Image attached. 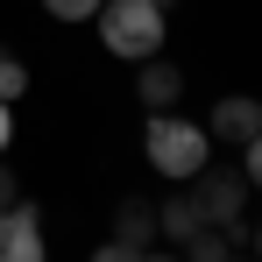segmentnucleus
I'll list each match as a JSON object with an SVG mask.
<instances>
[{
    "mask_svg": "<svg viewBox=\"0 0 262 262\" xmlns=\"http://www.w3.org/2000/svg\"><path fill=\"white\" fill-rule=\"evenodd\" d=\"M142 156H149L156 177L191 184V177L206 170V156H213V135L199 128V121H184V114H149V128H142Z\"/></svg>",
    "mask_w": 262,
    "mask_h": 262,
    "instance_id": "nucleus-1",
    "label": "nucleus"
},
{
    "mask_svg": "<svg viewBox=\"0 0 262 262\" xmlns=\"http://www.w3.org/2000/svg\"><path fill=\"white\" fill-rule=\"evenodd\" d=\"M92 21H99V43L114 57H128V64H142V57L163 50V7L156 0H99Z\"/></svg>",
    "mask_w": 262,
    "mask_h": 262,
    "instance_id": "nucleus-2",
    "label": "nucleus"
},
{
    "mask_svg": "<svg viewBox=\"0 0 262 262\" xmlns=\"http://www.w3.org/2000/svg\"><path fill=\"white\" fill-rule=\"evenodd\" d=\"M191 184H199V191H191V206H199V220H206V227H234V220H241V206H248V191H255L241 170H220V163H206Z\"/></svg>",
    "mask_w": 262,
    "mask_h": 262,
    "instance_id": "nucleus-3",
    "label": "nucleus"
},
{
    "mask_svg": "<svg viewBox=\"0 0 262 262\" xmlns=\"http://www.w3.org/2000/svg\"><path fill=\"white\" fill-rule=\"evenodd\" d=\"M43 213L29 206V199H14L7 213H0V262H43Z\"/></svg>",
    "mask_w": 262,
    "mask_h": 262,
    "instance_id": "nucleus-4",
    "label": "nucleus"
},
{
    "mask_svg": "<svg viewBox=\"0 0 262 262\" xmlns=\"http://www.w3.org/2000/svg\"><path fill=\"white\" fill-rule=\"evenodd\" d=\"M135 99L149 106V114H170L177 99H184V71H177L170 57L156 50V57H142V78H135Z\"/></svg>",
    "mask_w": 262,
    "mask_h": 262,
    "instance_id": "nucleus-5",
    "label": "nucleus"
},
{
    "mask_svg": "<svg viewBox=\"0 0 262 262\" xmlns=\"http://www.w3.org/2000/svg\"><path fill=\"white\" fill-rule=\"evenodd\" d=\"M206 135H213V142H255L262 135V99L227 92V99L213 106V121H206Z\"/></svg>",
    "mask_w": 262,
    "mask_h": 262,
    "instance_id": "nucleus-6",
    "label": "nucleus"
},
{
    "mask_svg": "<svg viewBox=\"0 0 262 262\" xmlns=\"http://www.w3.org/2000/svg\"><path fill=\"white\" fill-rule=\"evenodd\" d=\"M234 248H248V227L234 220V227H199L191 241H184V262H234Z\"/></svg>",
    "mask_w": 262,
    "mask_h": 262,
    "instance_id": "nucleus-7",
    "label": "nucleus"
},
{
    "mask_svg": "<svg viewBox=\"0 0 262 262\" xmlns=\"http://www.w3.org/2000/svg\"><path fill=\"white\" fill-rule=\"evenodd\" d=\"M114 241L149 248V241H156V206H149V199H121V206H114Z\"/></svg>",
    "mask_w": 262,
    "mask_h": 262,
    "instance_id": "nucleus-8",
    "label": "nucleus"
},
{
    "mask_svg": "<svg viewBox=\"0 0 262 262\" xmlns=\"http://www.w3.org/2000/svg\"><path fill=\"white\" fill-rule=\"evenodd\" d=\"M199 227H206V220H199V206H191V191H177V199H163V206H156V234H163V241H177V248H184Z\"/></svg>",
    "mask_w": 262,
    "mask_h": 262,
    "instance_id": "nucleus-9",
    "label": "nucleus"
},
{
    "mask_svg": "<svg viewBox=\"0 0 262 262\" xmlns=\"http://www.w3.org/2000/svg\"><path fill=\"white\" fill-rule=\"evenodd\" d=\"M21 92H29V64H21V57H0V99L14 106Z\"/></svg>",
    "mask_w": 262,
    "mask_h": 262,
    "instance_id": "nucleus-10",
    "label": "nucleus"
},
{
    "mask_svg": "<svg viewBox=\"0 0 262 262\" xmlns=\"http://www.w3.org/2000/svg\"><path fill=\"white\" fill-rule=\"evenodd\" d=\"M43 14H57V21H92L99 0H43Z\"/></svg>",
    "mask_w": 262,
    "mask_h": 262,
    "instance_id": "nucleus-11",
    "label": "nucleus"
},
{
    "mask_svg": "<svg viewBox=\"0 0 262 262\" xmlns=\"http://www.w3.org/2000/svg\"><path fill=\"white\" fill-rule=\"evenodd\" d=\"M241 149H248V156H241V177L262 184V135H255V142H241Z\"/></svg>",
    "mask_w": 262,
    "mask_h": 262,
    "instance_id": "nucleus-12",
    "label": "nucleus"
},
{
    "mask_svg": "<svg viewBox=\"0 0 262 262\" xmlns=\"http://www.w3.org/2000/svg\"><path fill=\"white\" fill-rule=\"evenodd\" d=\"M135 255H142V248H128V241H106V248H99L92 262H135Z\"/></svg>",
    "mask_w": 262,
    "mask_h": 262,
    "instance_id": "nucleus-13",
    "label": "nucleus"
},
{
    "mask_svg": "<svg viewBox=\"0 0 262 262\" xmlns=\"http://www.w3.org/2000/svg\"><path fill=\"white\" fill-rule=\"evenodd\" d=\"M14 199H21V184H14V170H7V163H0V213H7V206H14Z\"/></svg>",
    "mask_w": 262,
    "mask_h": 262,
    "instance_id": "nucleus-14",
    "label": "nucleus"
},
{
    "mask_svg": "<svg viewBox=\"0 0 262 262\" xmlns=\"http://www.w3.org/2000/svg\"><path fill=\"white\" fill-rule=\"evenodd\" d=\"M7 142H14V106L0 99V149H7Z\"/></svg>",
    "mask_w": 262,
    "mask_h": 262,
    "instance_id": "nucleus-15",
    "label": "nucleus"
},
{
    "mask_svg": "<svg viewBox=\"0 0 262 262\" xmlns=\"http://www.w3.org/2000/svg\"><path fill=\"white\" fill-rule=\"evenodd\" d=\"M135 262H184V255H156V248H142V255H135Z\"/></svg>",
    "mask_w": 262,
    "mask_h": 262,
    "instance_id": "nucleus-16",
    "label": "nucleus"
},
{
    "mask_svg": "<svg viewBox=\"0 0 262 262\" xmlns=\"http://www.w3.org/2000/svg\"><path fill=\"white\" fill-rule=\"evenodd\" d=\"M248 248H255V262H262V227H255V234H248Z\"/></svg>",
    "mask_w": 262,
    "mask_h": 262,
    "instance_id": "nucleus-17",
    "label": "nucleus"
},
{
    "mask_svg": "<svg viewBox=\"0 0 262 262\" xmlns=\"http://www.w3.org/2000/svg\"><path fill=\"white\" fill-rule=\"evenodd\" d=\"M156 7H177V0H156Z\"/></svg>",
    "mask_w": 262,
    "mask_h": 262,
    "instance_id": "nucleus-18",
    "label": "nucleus"
},
{
    "mask_svg": "<svg viewBox=\"0 0 262 262\" xmlns=\"http://www.w3.org/2000/svg\"><path fill=\"white\" fill-rule=\"evenodd\" d=\"M234 262H255V255H234Z\"/></svg>",
    "mask_w": 262,
    "mask_h": 262,
    "instance_id": "nucleus-19",
    "label": "nucleus"
},
{
    "mask_svg": "<svg viewBox=\"0 0 262 262\" xmlns=\"http://www.w3.org/2000/svg\"><path fill=\"white\" fill-rule=\"evenodd\" d=\"M0 57H7V43H0Z\"/></svg>",
    "mask_w": 262,
    "mask_h": 262,
    "instance_id": "nucleus-20",
    "label": "nucleus"
}]
</instances>
